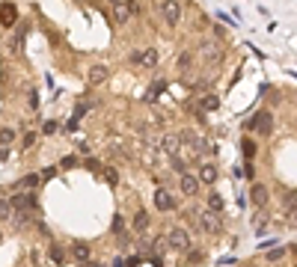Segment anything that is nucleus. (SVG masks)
Wrapping results in <instances>:
<instances>
[{"label": "nucleus", "instance_id": "nucleus-1", "mask_svg": "<svg viewBox=\"0 0 297 267\" xmlns=\"http://www.w3.org/2000/svg\"><path fill=\"white\" fill-rule=\"evenodd\" d=\"M110 9H113V21L122 27V24H128V21L140 12V3H137V0H119V3L110 6Z\"/></svg>", "mask_w": 297, "mask_h": 267}, {"label": "nucleus", "instance_id": "nucleus-2", "mask_svg": "<svg viewBox=\"0 0 297 267\" xmlns=\"http://www.w3.org/2000/svg\"><path fill=\"white\" fill-rule=\"evenodd\" d=\"M196 56H199L202 62H208V65H214V62H220V59H223V48H220L217 42H211V39H205V42L199 45V51H196Z\"/></svg>", "mask_w": 297, "mask_h": 267}, {"label": "nucleus", "instance_id": "nucleus-3", "mask_svg": "<svg viewBox=\"0 0 297 267\" xmlns=\"http://www.w3.org/2000/svg\"><path fill=\"white\" fill-rule=\"evenodd\" d=\"M167 247H170V250H176V253L187 250V247H190V235H187V229H181V226L170 229V235H167Z\"/></svg>", "mask_w": 297, "mask_h": 267}, {"label": "nucleus", "instance_id": "nucleus-4", "mask_svg": "<svg viewBox=\"0 0 297 267\" xmlns=\"http://www.w3.org/2000/svg\"><path fill=\"white\" fill-rule=\"evenodd\" d=\"M250 128H253L256 134H262V137H271V134H274V116H271L268 110H262V113H256V116H253Z\"/></svg>", "mask_w": 297, "mask_h": 267}, {"label": "nucleus", "instance_id": "nucleus-5", "mask_svg": "<svg viewBox=\"0 0 297 267\" xmlns=\"http://www.w3.org/2000/svg\"><path fill=\"white\" fill-rule=\"evenodd\" d=\"M131 62L134 65H143V68H158V62H161V56H158V51L155 48H146V51H140V53H131Z\"/></svg>", "mask_w": 297, "mask_h": 267}, {"label": "nucleus", "instance_id": "nucleus-6", "mask_svg": "<svg viewBox=\"0 0 297 267\" xmlns=\"http://www.w3.org/2000/svg\"><path fill=\"white\" fill-rule=\"evenodd\" d=\"M161 18H164L170 27H176V24L181 21V6H178V0H161Z\"/></svg>", "mask_w": 297, "mask_h": 267}, {"label": "nucleus", "instance_id": "nucleus-7", "mask_svg": "<svg viewBox=\"0 0 297 267\" xmlns=\"http://www.w3.org/2000/svg\"><path fill=\"white\" fill-rule=\"evenodd\" d=\"M9 202H12L15 211H36V193H33V190H27V193L21 190V193H15Z\"/></svg>", "mask_w": 297, "mask_h": 267}, {"label": "nucleus", "instance_id": "nucleus-8", "mask_svg": "<svg viewBox=\"0 0 297 267\" xmlns=\"http://www.w3.org/2000/svg\"><path fill=\"white\" fill-rule=\"evenodd\" d=\"M155 208H158V211H176L178 202H176V196H173L170 190L158 187V190H155Z\"/></svg>", "mask_w": 297, "mask_h": 267}, {"label": "nucleus", "instance_id": "nucleus-9", "mask_svg": "<svg viewBox=\"0 0 297 267\" xmlns=\"http://www.w3.org/2000/svg\"><path fill=\"white\" fill-rule=\"evenodd\" d=\"M181 193L184 196H196L199 193V187H202V181H199V175H190V172H181Z\"/></svg>", "mask_w": 297, "mask_h": 267}, {"label": "nucleus", "instance_id": "nucleus-10", "mask_svg": "<svg viewBox=\"0 0 297 267\" xmlns=\"http://www.w3.org/2000/svg\"><path fill=\"white\" fill-rule=\"evenodd\" d=\"M161 152L170 155V158H176V155L181 152V137H178V134H167V137L161 140Z\"/></svg>", "mask_w": 297, "mask_h": 267}, {"label": "nucleus", "instance_id": "nucleus-11", "mask_svg": "<svg viewBox=\"0 0 297 267\" xmlns=\"http://www.w3.org/2000/svg\"><path fill=\"white\" fill-rule=\"evenodd\" d=\"M199 226L205 229V232H220V217H217V211H199Z\"/></svg>", "mask_w": 297, "mask_h": 267}, {"label": "nucleus", "instance_id": "nucleus-12", "mask_svg": "<svg viewBox=\"0 0 297 267\" xmlns=\"http://www.w3.org/2000/svg\"><path fill=\"white\" fill-rule=\"evenodd\" d=\"M86 77H89V83H92V86H101V83H107V77H110V68L98 62V65H92V68H89V74H86Z\"/></svg>", "mask_w": 297, "mask_h": 267}, {"label": "nucleus", "instance_id": "nucleus-13", "mask_svg": "<svg viewBox=\"0 0 297 267\" xmlns=\"http://www.w3.org/2000/svg\"><path fill=\"white\" fill-rule=\"evenodd\" d=\"M268 196H271V193H268L265 184H253V187H250V199H253V205L265 208V205H268Z\"/></svg>", "mask_w": 297, "mask_h": 267}, {"label": "nucleus", "instance_id": "nucleus-14", "mask_svg": "<svg viewBox=\"0 0 297 267\" xmlns=\"http://www.w3.org/2000/svg\"><path fill=\"white\" fill-rule=\"evenodd\" d=\"M89 256H92V250H89V244H83V241H77V244H71V259H74V262H80V265H86V262H89Z\"/></svg>", "mask_w": 297, "mask_h": 267}, {"label": "nucleus", "instance_id": "nucleus-15", "mask_svg": "<svg viewBox=\"0 0 297 267\" xmlns=\"http://www.w3.org/2000/svg\"><path fill=\"white\" fill-rule=\"evenodd\" d=\"M217 178H220V172H217L214 163H202V166H199V181H202V184H214Z\"/></svg>", "mask_w": 297, "mask_h": 267}, {"label": "nucleus", "instance_id": "nucleus-16", "mask_svg": "<svg viewBox=\"0 0 297 267\" xmlns=\"http://www.w3.org/2000/svg\"><path fill=\"white\" fill-rule=\"evenodd\" d=\"M15 21H18V9H15L12 3H3V6H0V24H3V27H12Z\"/></svg>", "mask_w": 297, "mask_h": 267}, {"label": "nucleus", "instance_id": "nucleus-17", "mask_svg": "<svg viewBox=\"0 0 297 267\" xmlns=\"http://www.w3.org/2000/svg\"><path fill=\"white\" fill-rule=\"evenodd\" d=\"M196 107H199V110H202V113H214V110H217V107H220V98H217V95H202V98H199V104H196Z\"/></svg>", "mask_w": 297, "mask_h": 267}, {"label": "nucleus", "instance_id": "nucleus-18", "mask_svg": "<svg viewBox=\"0 0 297 267\" xmlns=\"http://www.w3.org/2000/svg\"><path fill=\"white\" fill-rule=\"evenodd\" d=\"M131 229L143 235V232L149 229V214H146V211H137V214H134V220H131Z\"/></svg>", "mask_w": 297, "mask_h": 267}, {"label": "nucleus", "instance_id": "nucleus-19", "mask_svg": "<svg viewBox=\"0 0 297 267\" xmlns=\"http://www.w3.org/2000/svg\"><path fill=\"white\" fill-rule=\"evenodd\" d=\"M193 59H196V53H181L178 56V71L187 74V68H193Z\"/></svg>", "mask_w": 297, "mask_h": 267}, {"label": "nucleus", "instance_id": "nucleus-20", "mask_svg": "<svg viewBox=\"0 0 297 267\" xmlns=\"http://www.w3.org/2000/svg\"><path fill=\"white\" fill-rule=\"evenodd\" d=\"M42 181V175H36V172H30V175H24V181L18 184V190H33L36 184Z\"/></svg>", "mask_w": 297, "mask_h": 267}, {"label": "nucleus", "instance_id": "nucleus-21", "mask_svg": "<svg viewBox=\"0 0 297 267\" xmlns=\"http://www.w3.org/2000/svg\"><path fill=\"white\" fill-rule=\"evenodd\" d=\"M125 229H128L125 217H122V214H116V217H113V226H110V232H113V235H125Z\"/></svg>", "mask_w": 297, "mask_h": 267}, {"label": "nucleus", "instance_id": "nucleus-22", "mask_svg": "<svg viewBox=\"0 0 297 267\" xmlns=\"http://www.w3.org/2000/svg\"><path fill=\"white\" fill-rule=\"evenodd\" d=\"M286 226H289V229H297V205H289V208H286Z\"/></svg>", "mask_w": 297, "mask_h": 267}, {"label": "nucleus", "instance_id": "nucleus-23", "mask_svg": "<svg viewBox=\"0 0 297 267\" xmlns=\"http://www.w3.org/2000/svg\"><path fill=\"white\" fill-rule=\"evenodd\" d=\"M15 143V131L12 128H0V146H12Z\"/></svg>", "mask_w": 297, "mask_h": 267}, {"label": "nucleus", "instance_id": "nucleus-24", "mask_svg": "<svg viewBox=\"0 0 297 267\" xmlns=\"http://www.w3.org/2000/svg\"><path fill=\"white\" fill-rule=\"evenodd\" d=\"M205 202H208V208H211V211H217V214H220V211H223V199H220V196H217V193H211V196H208V199H205Z\"/></svg>", "mask_w": 297, "mask_h": 267}, {"label": "nucleus", "instance_id": "nucleus-25", "mask_svg": "<svg viewBox=\"0 0 297 267\" xmlns=\"http://www.w3.org/2000/svg\"><path fill=\"white\" fill-rule=\"evenodd\" d=\"M12 211H15V208H12V202H9V199H0V220H9V217H12Z\"/></svg>", "mask_w": 297, "mask_h": 267}, {"label": "nucleus", "instance_id": "nucleus-26", "mask_svg": "<svg viewBox=\"0 0 297 267\" xmlns=\"http://www.w3.org/2000/svg\"><path fill=\"white\" fill-rule=\"evenodd\" d=\"M167 89V80H155V86L149 89V101H155L158 98V92H164Z\"/></svg>", "mask_w": 297, "mask_h": 267}, {"label": "nucleus", "instance_id": "nucleus-27", "mask_svg": "<svg viewBox=\"0 0 297 267\" xmlns=\"http://www.w3.org/2000/svg\"><path fill=\"white\" fill-rule=\"evenodd\" d=\"M27 110H39V95H36V89H27Z\"/></svg>", "mask_w": 297, "mask_h": 267}, {"label": "nucleus", "instance_id": "nucleus-28", "mask_svg": "<svg viewBox=\"0 0 297 267\" xmlns=\"http://www.w3.org/2000/svg\"><path fill=\"white\" fill-rule=\"evenodd\" d=\"M241 146H244V152H247V158L253 160V158H256V143H253V140H244Z\"/></svg>", "mask_w": 297, "mask_h": 267}, {"label": "nucleus", "instance_id": "nucleus-29", "mask_svg": "<svg viewBox=\"0 0 297 267\" xmlns=\"http://www.w3.org/2000/svg\"><path fill=\"white\" fill-rule=\"evenodd\" d=\"M283 256H286V250H283V247H277V250H271V253H268V262H280Z\"/></svg>", "mask_w": 297, "mask_h": 267}, {"label": "nucleus", "instance_id": "nucleus-30", "mask_svg": "<svg viewBox=\"0 0 297 267\" xmlns=\"http://www.w3.org/2000/svg\"><path fill=\"white\" fill-rule=\"evenodd\" d=\"M104 178H107L110 184H119V172H116V169H104Z\"/></svg>", "mask_w": 297, "mask_h": 267}, {"label": "nucleus", "instance_id": "nucleus-31", "mask_svg": "<svg viewBox=\"0 0 297 267\" xmlns=\"http://www.w3.org/2000/svg\"><path fill=\"white\" fill-rule=\"evenodd\" d=\"M54 131H57V122H45L42 125V134H54Z\"/></svg>", "mask_w": 297, "mask_h": 267}, {"label": "nucleus", "instance_id": "nucleus-32", "mask_svg": "<svg viewBox=\"0 0 297 267\" xmlns=\"http://www.w3.org/2000/svg\"><path fill=\"white\" fill-rule=\"evenodd\" d=\"M62 166H65V169H71V166H77V158H74V155H71V158H62Z\"/></svg>", "mask_w": 297, "mask_h": 267}, {"label": "nucleus", "instance_id": "nucleus-33", "mask_svg": "<svg viewBox=\"0 0 297 267\" xmlns=\"http://www.w3.org/2000/svg\"><path fill=\"white\" fill-rule=\"evenodd\" d=\"M173 169H176V172H178V175H181V172H184V163H181V160H178V155H176V158H173Z\"/></svg>", "mask_w": 297, "mask_h": 267}, {"label": "nucleus", "instance_id": "nucleus-34", "mask_svg": "<svg viewBox=\"0 0 297 267\" xmlns=\"http://www.w3.org/2000/svg\"><path fill=\"white\" fill-rule=\"evenodd\" d=\"M51 259H54V262H62V253H59V247H54V250H51Z\"/></svg>", "mask_w": 297, "mask_h": 267}, {"label": "nucleus", "instance_id": "nucleus-35", "mask_svg": "<svg viewBox=\"0 0 297 267\" xmlns=\"http://www.w3.org/2000/svg\"><path fill=\"white\" fill-rule=\"evenodd\" d=\"M6 158H9V149H6V146H0V163H3Z\"/></svg>", "mask_w": 297, "mask_h": 267}, {"label": "nucleus", "instance_id": "nucleus-36", "mask_svg": "<svg viewBox=\"0 0 297 267\" xmlns=\"http://www.w3.org/2000/svg\"><path fill=\"white\" fill-rule=\"evenodd\" d=\"M113 267H125V262H122V259H116V262H113Z\"/></svg>", "mask_w": 297, "mask_h": 267}, {"label": "nucleus", "instance_id": "nucleus-37", "mask_svg": "<svg viewBox=\"0 0 297 267\" xmlns=\"http://www.w3.org/2000/svg\"><path fill=\"white\" fill-rule=\"evenodd\" d=\"M104 3H107V6H116V3H119V0H104Z\"/></svg>", "mask_w": 297, "mask_h": 267}, {"label": "nucleus", "instance_id": "nucleus-38", "mask_svg": "<svg viewBox=\"0 0 297 267\" xmlns=\"http://www.w3.org/2000/svg\"><path fill=\"white\" fill-rule=\"evenodd\" d=\"M83 267H101V265H89V262H86V265H83Z\"/></svg>", "mask_w": 297, "mask_h": 267}]
</instances>
